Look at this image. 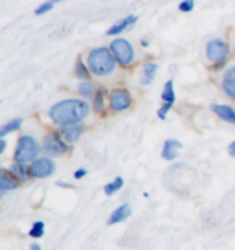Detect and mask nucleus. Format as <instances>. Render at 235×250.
I'll list each match as a JSON object with an SVG mask.
<instances>
[{"mask_svg":"<svg viewBox=\"0 0 235 250\" xmlns=\"http://www.w3.org/2000/svg\"><path fill=\"white\" fill-rule=\"evenodd\" d=\"M182 151V144L178 140H175V138H169V140L164 142V146H162V158L167 160V162H171L175 160L176 156L180 155Z\"/></svg>","mask_w":235,"mask_h":250,"instance_id":"obj_15","label":"nucleus"},{"mask_svg":"<svg viewBox=\"0 0 235 250\" xmlns=\"http://www.w3.org/2000/svg\"><path fill=\"white\" fill-rule=\"evenodd\" d=\"M54 6H55V4L52 2V0H46V2H42L39 8L35 9V15H37V17L46 15L48 11H52V9H54Z\"/></svg>","mask_w":235,"mask_h":250,"instance_id":"obj_25","label":"nucleus"},{"mask_svg":"<svg viewBox=\"0 0 235 250\" xmlns=\"http://www.w3.org/2000/svg\"><path fill=\"white\" fill-rule=\"evenodd\" d=\"M123 184H125V180L121 179V177H116V179L112 180V182L105 184L103 191H105V195H107V197H112L114 193H118V191H119V189L123 188Z\"/></svg>","mask_w":235,"mask_h":250,"instance_id":"obj_22","label":"nucleus"},{"mask_svg":"<svg viewBox=\"0 0 235 250\" xmlns=\"http://www.w3.org/2000/svg\"><path fill=\"white\" fill-rule=\"evenodd\" d=\"M6 147H8V142H6V138H0V155L6 151Z\"/></svg>","mask_w":235,"mask_h":250,"instance_id":"obj_30","label":"nucleus"},{"mask_svg":"<svg viewBox=\"0 0 235 250\" xmlns=\"http://www.w3.org/2000/svg\"><path fill=\"white\" fill-rule=\"evenodd\" d=\"M230 57H232V46L228 44L226 39L215 37V39L206 42V59L212 62L213 72H219L220 68H224Z\"/></svg>","mask_w":235,"mask_h":250,"instance_id":"obj_4","label":"nucleus"},{"mask_svg":"<svg viewBox=\"0 0 235 250\" xmlns=\"http://www.w3.org/2000/svg\"><path fill=\"white\" fill-rule=\"evenodd\" d=\"M157 72H158V62L155 61H147L143 66H141V74H140V83L143 86L151 85L155 78H157Z\"/></svg>","mask_w":235,"mask_h":250,"instance_id":"obj_16","label":"nucleus"},{"mask_svg":"<svg viewBox=\"0 0 235 250\" xmlns=\"http://www.w3.org/2000/svg\"><path fill=\"white\" fill-rule=\"evenodd\" d=\"M74 76H76L79 81H88V79H92V72L88 68L86 61H83V59H78V61H76V64H74Z\"/></svg>","mask_w":235,"mask_h":250,"instance_id":"obj_19","label":"nucleus"},{"mask_svg":"<svg viewBox=\"0 0 235 250\" xmlns=\"http://www.w3.org/2000/svg\"><path fill=\"white\" fill-rule=\"evenodd\" d=\"M22 118H13V120H9V122H6V124L0 127V138H6L8 134L15 133V131H19L20 127H22Z\"/></svg>","mask_w":235,"mask_h":250,"instance_id":"obj_20","label":"nucleus"},{"mask_svg":"<svg viewBox=\"0 0 235 250\" xmlns=\"http://www.w3.org/2000/svg\"><path fill=\"white\" fill-rule=\"evenodd\" d=\"M86 175H88V171H86L85 167H79V169H76V173H74V179L81 180V179H85Z\"/></svg>","mask_w":235,"mask_h":250,"instance_id":"obj_29","label":"nucleus"},{"mask_svg":"<svg viewBox=\"0 0 235 250\" xmlns=\"http://www.w3.org/2000/svg\"><path fill=\"white\" fill-rule=\"evenodd\" d=\"M173 109V103H162L160 105V109L157 110V116L158 120H165L167 118V114H169V110Z\"/></svg>","mask_w":235,"mask_h":250,"instance_id":"obj_26","label":"nucleus"},{"mask_svg":"<svg viewBox=\"0 0 235 250\" xmlns=\"http://www.w3.org/2000/svg\"><path fill=\"white\" fill-rule=\"evenodd\" d=\"M90 105H92V112L99 114V116L105 114V109H107V105H109V92H107L105 86H98V90H96Z\"/></svg>","mask_w":235,"mask_h":250,"instance_id":"obj_10","label":"nucleus"},{"mask_svg":"<svg viewBox=\"0 0 235 250\" xmlns=\"http://www.w3.org/2000/svg\"><path fill=\"white\" fill-rule=\"evenodd\" d=\"M133 107V94L125 86H116L109 90V109L112 112H125Z\"/></svg>","mask_w":235,"mask_h":250,"instance_id":"obj_7","label":"nucleus"},{"mask_svg":"<svg viewBox=\"0 0 235 250\" xmlns=\"http://www.w3.org/2000/svg\"><path fill=\"white\" fill-rule=\"evenodd\" d=\"M136 22H138V17L136 15L123 17V19H119L118 22H114L110 26L109 30H107V35H109V37H118L119 33H123V31H127L129 28H133Z\"/></svg>","mask_w":235,"mask_h":250,"instance_id":"obj_11","label":"nucleus"},{"mask_svg":"<svg viewBox=\"0 0 235 250\" xmlns=\"http://www.w3.org/2000/svg\"><path fill=\"white\" fill-rule=\"evenodd\" d=\"M193 8H195V0H182L178 4V9L182 13H189V11H193Z\"/></svg>","mask_w":235,"mask_h":250,"instance_id":"obj_27","label":"nucleus"},{"mask_svg":"<svg viewBox=\"0 0 235 250\" xmlns=\"http://www.w3.org/2000/svg\"><path fill=\"white\" fill-rule=\"evenodd\" d=\"M222 78H226V79H235V64H232V66H228L226 70H224V74H222Z\"/></svg>","mask_w":235,"mask_h":250,"instance_id":"obj_28","label":"nucleus"},{"mask_svg":"<svg viewBox=\"0 0 235 250\" xmlns=\"http://www.w3.org/2000/svg\"><path fill=\"white\" fill-rule=\"evenodd\" d=\"M86 64L94 78H109L118 68L116 57L112 55L109 46H96L86 52Z\"/></svg>","mask_w":235,"mask_h":250,"instance_id":"obj_2","label":"nucleus"},{"mask_svg":"<svg viewBox=\"0 0 235 250\" xmlns=\"http://www.w3.org/2000/svg\"><path fill=\"white\" fill-rule=\"evenodd\" d=\"M232 57H235V44L232 46Z\"/></svg>","mask_w":235,"mask_h":250,"instance_id":"obj_35","label":"nucleus"},{"mask_svg":"<svg viewBox=\"0 0 235 250\" xmlns=\"http://www.w3.org/2000/svg\"><path fill=\"white\" fill-rule=\"evenodd\" d=\"M220 88H222V92L226 94L228 98L235 100V79L222 78V81H220Z\"/></svg>","mask_w":235,"mask_h":250,"instance_id":"obj_23","label":"nucleus"},{"mask_svg":"<svg viewBox=\"0 0 235 250\" xmlns=\"http://www.w3.org/2000/svg\"><path fill=\"white\" fill-rule=\"evenodd\" d=\"M8 169L13 173V177H15L17 180H20V182H28V180L32 179V175H30V164L13 162V164L8 167Z\"/></svg>","mask_w":235,"mask_h":250,"instance_id":"obj_17","label":"nucleus"},{"mask_svg":"<svg viewBox=\"0 0 235 250\" xmlns=\"http://www.w3.org/2000/svg\"><path fill=\"white\" fill-rule=\"evenodd\" d=\"M131 215H133V208H131V204L129 203L121 204V206H118L116 210L109 215L107 225H109V227H114V225H119V223H125Z\"/></svg>","mask_w":235,"mask_h":250,"instance_id":"obj_12","label":"nucleus"},{"mask_svg":"<svg viewBox=\"0 0 235 250\" xmlns=\"http://www.w3.org/2000/svg\"><path fill=\"white\" fill-rule=\"evenodd\" d=\"M85 133V125L76 124V125H66V127H59V134L63 136V140L66 144L74 146L76 142H79V138Z\"/></svg>","mask_w":235,"mask_h":250,"instance_id":"obj_9","label":"nucleus"},{"mask_svg":"<svg viewBox=\"0 0 235 250\" xmlns=\"http://www.w3.org/2000/svg\"><path fill=\"white\" fill-rule=\"evenodd\" d=\"M176 102V94H175V83L173 79L165 81L164 88H162V103H173L175 105Z\"/></svg>","mask_w":235,"mask_h":250,"instance_id":"obj_21","label":"nucleus"},{"mask_svg":"<svg viewBox=\"0 0 235 250\" xmlns=\"http://www.w3.org/2000/svg\"><path fill=\"white\" fill-rule=\"evenodd\" d=\"M57 186H59V188H70L66 182H57Z\"/></svg>","mask_w":235,"mask_h":250,"instance_id":"obj_34","label":"nucleus"},{"mask_svg":"<svg viewBox=\"0 0 235 250\" xmlns=\"http://www.w3.org/2000/svg\"><path fill=\"white\" fill-rule=\"evenodd\" d=\"M30 250H42V247H40L39 243H32V245H30Z\"/></svg>","mask_w":235,"mask_h":250,"instance_id":"obj_32","label":"nucleus"},{"mask_svg":"<svg viewBox=\"0 0 235 250\" xmlns=\"http://www.w3.org/2000/svg\"><path fill=\"white\" fill-rule=\"evenodd\" d=\"M20 184H22V182L17 180L15 177H13V173L9 171V169H2V171H0V195L8 193V191H11V189H17Z\"/></svg>","mask_w":235,"mask_h":250,"instance_id":"obj_13","label":"nucleus"},{"mask_svg":"<svg viewBox=\"0 0 235 250\" xmlns=\"http://www.w3.org/2000/svg\"><path fill=\"white\" fill-rule=\"evenodd\" d=\"M228 153H230V156H234V158H235V140L228 146Z\"/></svg>","mask_w":235,"mask_h":250,"instance_id":"obj_31","label":"nucleus"},{"mask_svg":"<svg viewBox=\"0 0 235 250\" xmlns=\"http://www.w3.org/2000/svg\"><path fill=\"white\" fill-rule=\"evenodd\" d=\"M42 151L48 156H63L70 151V144L63 140L59 131H52V133L44 134V138H42Z\"/></svg>","mask_w":235,"mask_h":250,"instance_id":"obj_6","label":"nucleus"},{"mask_svg":"<svg viewBox=\"0 0 235 250\" xmlns=\"http://www.w3.org/2000/svg\"><path fill=\"white\" fill-rule=\"evenodd\" d=\"M140 44H141L143 48H147V46H149V39H145V37H143V39L140 41Z\"/></svg>","mask_w":235,"mask_h":250,"instance_id":"obj_33","label":"nucleus"},{"mask_svg":"<svg viewBox=\"0 0 235 250\" xmlns=\"http://www.w3.org/2000/svg\"><path fill=\"white\" fill-rule=\"evenodd\" d=\"M55 173V162L52 156L42 155L39 158H35L32 164H30V175L32 179H48Z\"/></svg>","mask_w":235,"mask_h":250,"instance_id":"obj_8","label":"nucleus"},{"mask_svg":"<svg viewBox=\"0 0 235 250\" xmlns=\"http://www.w3.org/2000/svg\"><path fill=\"white\" fill-rule=\"evenodd\" d=\"M40 151H42V142H39L32 134H20L13 153V162L32 164L35 158L40 156Z\"/></svg>","mask_w":235,"mask_h":250,"instance_id":"obj_3","label":"nucleus"},{"mask_svg":"<svg viewBox=\"0 0 235 250\" xmlns=\"http://www.w3.org/2000/svg\"><path fill=\"white\" fill-rule=\"evenodd\" d=\"M96 90H98V85H96L92 79H88V81H79V85H78L79 98H83V100H92Z\"/></svg>","mask_w":235,"mask_h":250,"instance_id":"obj_18","label":"nucleus"},{"mask_svg":"<svg viewBox=\"0 0 235 250\" xmlns=\"http://www.w3.org/2000/svg\"><path fill=\"white\" fill-rule=\"evenodd\" d=\"M52 2H54V4H59V2H63V0H52Z\"/></svg>","mask_w":235,"mask_h":250,"instance_id":"obj_36","label":"nucleus"},{"mask_svg":"<svg viewBox=\"0 0 235 250\" xmlns=\"http://www.w3.org/2000/svg\"><path fill=\"white\" fill-rule=\"evenodd\" d=\"M112 55L116 57L118 66L121 68H131L134 62H136V52L134 46L131 44V41L123 39V37H114L112 42L109 44Z\"/></svg>","mask_w":235,"mask_h":250,"instance_id":"obj_5","label":"nucleus"},{"mask_svg":"<svg viewBox=\"0 0 235 250\" xmlns=\"http://www.w3.org/2000/svg\"><path fill=\"white\" fill-rule=\"evenodd\" d=\"M212 110L222 120V122L235 125V107L226 105V103H213Z\"/></svg>","mask_w":235,"mask_h":250,"instance_id":"obj_14","label":"nucleus"},{"mask_svg":"<svg viewBox=\"0 0 235 250\" xmlns=\"http://www.w3.org/2000/svg\"><path fill=\"white\" fill-rule=\"evenodd\" d=\"M28 235L33 237V239H40V237L44 235V223H42V221H35V223H33V227L30 228Z\"/></svg>","mask_w":235,"mask_h":250,"instance_id":"obj_24","label":"nucleus"},{"mask_svg":"<svg viewBox=\"0 0 235 250\" xmlns=\"http://www.w3.org/2000/svg\"><path fill=\"white\" fill-rule=\"evenodd\" d=\"M92 112V105L83 98H68L54 103L48 110V118L52 120L55 127H66V125L83 124L88 114Z\"/></svg>","mask_w":235,"mask_h":250,"instance_id":"obj_1","label":"nucleus"}]
</instances>
